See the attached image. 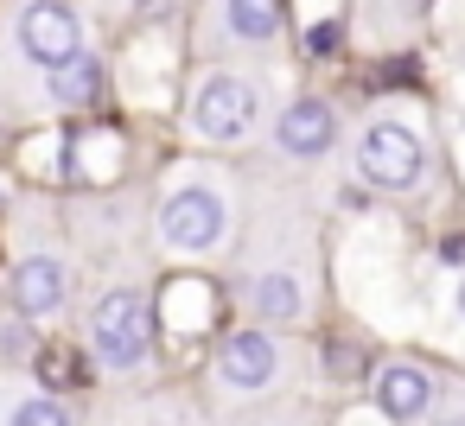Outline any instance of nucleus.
<instances>
[{
    "mask_svg": "<svg viewBox=\"0 0 465 426\" xmlns=\"http://www.w3.org/2000/svg\"><path fill=\"white\" fill-rule=\"evenodd\" d=\"M351 166L370 191H414L427 179V140L408 121L376 115V121H363V134L351 147Z\"/></svg>",
    "mask_w": 465,
    "mask_h": 426,
    "instance_id": "f257e3e1",
    "label": "nucleus"
},
{
    "mask_svg": "<svg viewBox=\"0 0 465 426\" xmlns=\"http://www.w3.org/2000/svg\"><path fill=\"white\" fill-rule=\"evenodd\" d=\"M90 350H96V363L109 375H134L153 356V305L134 286L103 293L96 312H90Z\"/></svg>",
    "mask_w": 465,
    "mask_h": 426,
    "instance_id": "f03ea898",
    "label": "nucleus"
},
{
    "mask_svg": "<svg viewBox=\"0 0 465 426\" xmlns=\"http://www.w3.org/2000/svg\"><path fill=\"white\" fill-rule=\"evenodd\" d=\"M185 121H192L198 140H217V147L249 140L262 128V83L236 77V71H211V77H198V90L185 102Z\"/></svg>",
    "mask_w": 465,
    "mask_h": 426,
    "instance_id": "7ed1b4c3",
    "label": "nucleus"
},
{
    "mask_svg": "<svg viewBox=\"0 0 465 426\" xmlns=\"http://www.w3.org/2000/svg\"><path fill=\"white\" fill-rule=\"evenodd\" d=\"M230 229V204L217 185H179L166 204H160V242L179 248V255H204L217 248Z\"/></svg>",
    "mask_w": 465,
    "mask_h": 426,
    "instance_id": "20e7f679",
    "label": "nucleus"
},
{
    "mask_svg": "<svg viewBox=\"0 0 465 426\" xmlns=\"http://www.w3.org/2000/svg\"><path fill=\"white\" fill-rule=\"evenodd\" d=\"M14 39H20L26 64L52 77L58 64H71L84 52V20L64 7V0H26L20 20H14Z\"/></svg>",
    "mask_w": 465,
    "mask_h": 426,
    "instance_id": "39448f33",
    "label": "nucleus"
},
{
    "mask_svg": "<svg viewBox=\"0 0 465 426\" xmlns=\"http://www.w3.org/2000/svg\"><path fill=\"white\" fill-rule=\"evenodd\" d=\"M338 140V115L325 96H293L281 115H274V147L287 160H325Z\"/></svg>",
    "mask_w": 465,
    "mask_h": 426,
    "instance_id": "423d86ee",
    "label": "nucleus"
},
{
    "mask_svg": "<svg viewBox=\"0 0 465 426\" xmlns=\"http://www.w3.org/2000/svg\"><path fill=\"white\" fill-rule=\"evenodd\" d=\"M217 375H223V388L255 394V388H268V382L281 375V344H274L268 331H236V337H223V350H217Z\"/></svg>",
    "mask_w": 465,
    "mask_h": 426,
    "instance_id": "0eeeda50",
    "label": "nucleus"
},
{
    "mask_svg": "<svg viewBox=\"0 0 465 426\" xmlns=\"http://www.w3.org/2000/svg\"><path fill=\"white\" fill-rule=\"evenodd\" d=\"M376 407H382V420L414 426V420L433 407V375H427L420 363H382V369H376Z\"/></svg>",
    "mask_w": 465,
    "mask_h": 426,
    "instance_id": "6e6552de",
    "label": "nucleus"
},
{
    "mask_svg": "<svg viewBox=\"0 0 465 426\" xmlns=\"http://www.w3.org/2000/svg\"><path fill=\"white\" fill-rule=\"evenodd\" d=\"M64 305V267L52 255H26L14 267V312L20 318H52Z\"/></svg>",
    "mask_w": 465,
    "mask_h": 426,
    "instance_id": "1a4fd4ad",
    "label": "nucleus"
},
{
    "mask_svg": "<svg viewBox=\"0 0 465 426\" xmlns=\"http://www.w3.org/2000/svg\"><path fill=\"white\" fill-rule=\"evenodd\" d=\"M217 20L236 45H274L287 26V0H217Z\"/></svg>",
    "mask_w": 465,
    "mask_h": 426,
    "instance_id": "9d476101",
    "label": "nucleus"
},
{
    "mask_svg": "<svg viewBox=\"0 0 465 426\" xmlns=\"http://www.w3.org/2000/svg\"><path fill=\"white\" fill-rule=\"evenodd\" d=\"M249 305H255L268 324H300V312H306V286H300L287 267H268V274L249 280Z\"/></svg>",
    "mask_w": 465,
    "mask_h": 426,
    "instance_id": "9b49d317",
    "label": "nucleus"
},
{
    "mask_svg": "<svg viewBox=\"0 0 465 426\" xmlns=\"http://www.w3.org/2000/svg\"><path fill=\"white\" fill-rule=\"evenodd\" d=\"M52 96L64 102V109H90L96 96H103V64H96V52L84 45L71 64H58L52 71Z\"/></svg>",
    "mask_w": 465,
    "mask_h": 426,
    "instance_id": "f8f14e48",
    "label": "nucleus"
},
{
    "mask_svg": "<svg viewBox=\"0 0 465 426\" xmlns=\"http://www.w3.org/2000/svg\"><path fill=\"white\" fill-rule=\"evenodd\" d=\"M7 426H71V413L52 401V394H20L7 407Z\"/></svg>",
    "mask_w": 465,
    "mask_h": 426,
    "instance_id": "ddd939ff",
    "label": "nucleus"
},
{
    "mask_svg": "<svg viewBox=\"0 0 465 426\" xmlns=\"http://www.w3.org/2000/svg\"><path fill=\"white\" fill-rule=\"evenodd\" d=\"M39 369H45V382H84V363H77V350H39Z\"/></svg>",
    "mask_w": 465,
    "mask_h": 426,
    "instance_id": "4468645a",
    "label": "nucleus"
},
{
    "mask_svg": "<svg viewBox=\"0 0 465 426\" xmlns=\"http://www.w3.org/2000/svg\"><path fill=\"white\" fill-rule=\"evenodd\" d=\"M338 39H344V33H338V20H325V26H312V33H306V45H312L319 58H331V52H338Z\"/></svg>",
    "mask_w": 465,
    "mask_h": 426,
    "instance_id": "2eb2a0df",
    "label": "nucleus"
},
{
    "mask_svg": "<svg viewBox=\"0 0 465 426\" xmlns=\"http://www.w3.org/2000/svg\"><path fill=\"white\" fill-rule=\"evenodd\" d=\"M459 318H465V280H459Z\"/></svg>",
    "mask_w": 465,
    "mask_h": 426,
    "instance_id": "dca6fc26",
    "label": "nucleus"
},
{
    "mask_svg": "<svg viewBox=\"0 0 465 426\" xmlns=\"http://www.w3.org/2000/svg\"><path fill=\"white\" fill-rule=\"evenodd\" d=\"M440 426H465V413H459V420H440Z\"/></svg>",
    "mask_w": 465,
    "mask_h": 426,
    "instance_id": "f3484780",
    "label": "nucleus"
}]
</instances>
